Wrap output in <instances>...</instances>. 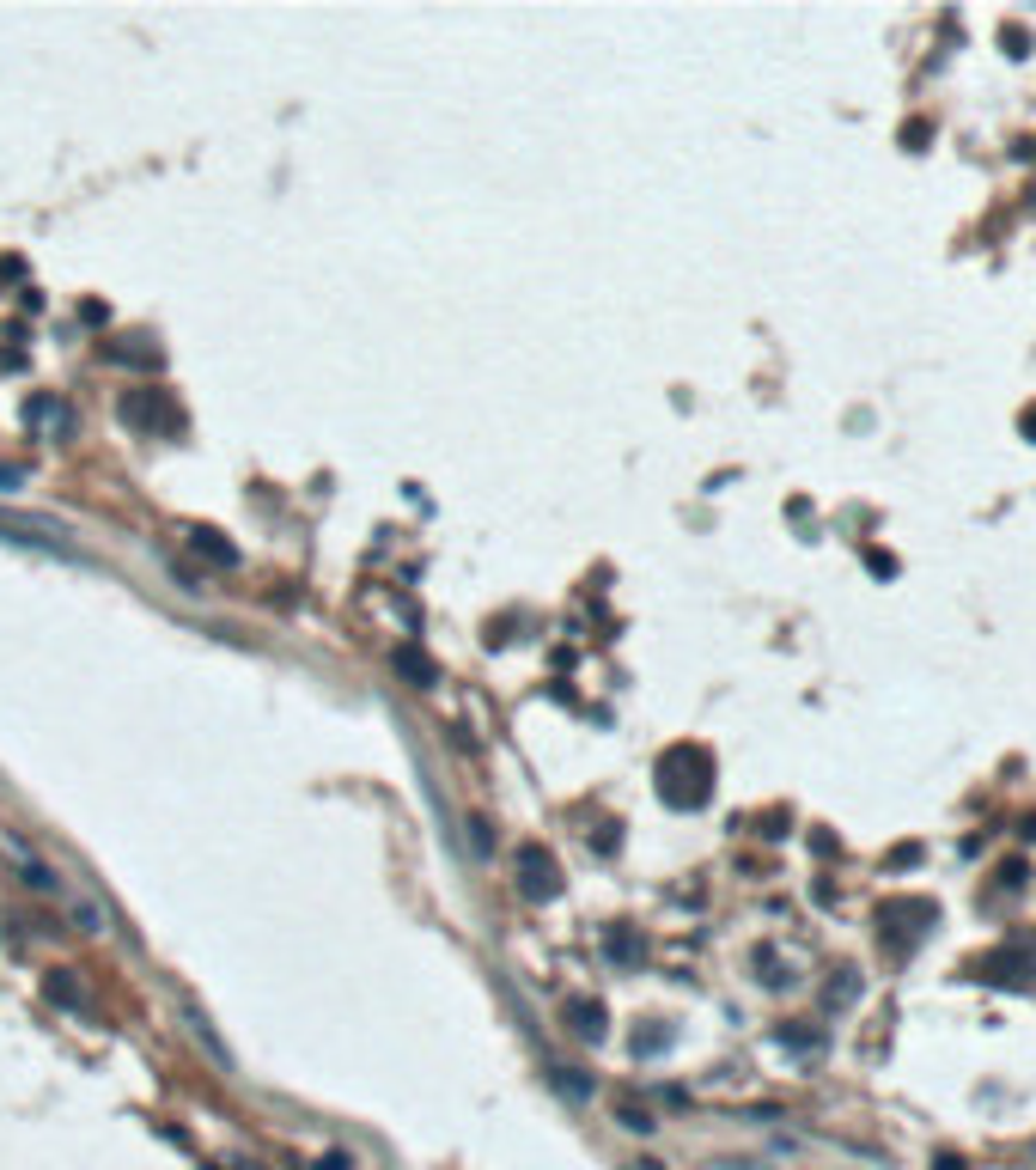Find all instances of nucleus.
<instances>
[{
    "label": "nucleus",
    "instance_id": "14",
    "mask_svg": "<svg viewBox=\"0 0 1036 1170\" xmlns=\"http://www.w3.org/2000/svg\"><path fill=\"white\" fill-rule=\"evenodd\" d=\"M622 1128H635V1134H646V1128H652V1116H646V1109H622Z\"/></svg>",
    "mask_w": 1036,
    "mask_h": 1170
},
{
    "label": "nucleus",
    "instance_id": "4",
    "mask_svg": "<svg viewBox=\"0 0 1036 1170\" xmlns=\"http://www.w3.org/2000/svg\"><path fill=\"white\" fill-rule=\"evenodd\" d=\"M519 890H525L531 902H555V896H561V866H555L543 848H519Z\"/></svg>",
    "mask_w": 1036,
    "mask_h": 1170
},
{
    "label": "nucleus",
    "instance_id": "5",
    "mask_svg": "<svg viewBox=\"0 0 1036 1170\" xmlns=\"http://www.w3.org/2000/svg\"><path fill=\"white\" fill-rule=\"evenodd\" d=\"M25 427L43 433V439H55V433H68V427H73V409L62 403V396L37 390V396H25Z\"/></svg>",
    "mask_w": 1036,
    "mask_h": 1170
},
{
    "label": "nucleus",
    "instance_id": "2",
    "mask_svg": "<svg viewBox=\"0 0 1036 1170\" xmlns=\"http://www.w3.org/2000/svg\"><path fill=\"white\" fill-rule=\"evenodd\" d=\"M0 536L31 543V549H49V555H62V561H79V549L68 543V531L49 525V519H31V512H0Z\"/></svg>",
    "mask_w": 1036,
    "mask_h": 1170
},
{
    "label": "nucleus",
    "instance_id": "11",
    "mask_svg": "<svg viewBox=\"0 0 1036 1170\" xmlns=\"http://www.w3.org/2000/svg\"><path fill=\"white\" fill-rule=\"evenodd\" d=\"M609 958H616V963H635V958H641V945H635L628 933H609Z\"/></svg>",
    "mask_w": 1036,
    "mask_h": 1170
},
{
    "label": "nucleus",
    "instance_id": "1",
    "mask_svg": "<svg viewBox=\"0 0 1036 1170\" xmlns=\"http://www.w3.org/2000/svg\"><path fill=\"white\" fill-rule=\"evenodd\" d=\"M708 793H714V756H708V750L677 744V750L659 756V799H665L671 811H701Z\"/></svg>",
    "mask_w": 1036,
    "mask_h": 1170
},
{
    "label": "nucleus",
    "instance_id": "3",
    "mask_svg": "<svg viewBox=\"0 0 1036 1170\" xmlns=\"http://www.w3.org/2000/svg\"><path fill=\"white\" fill-rule=\"evenodd\" d=\"M122 421L141 427V433H178L183 415L165 390H129V396H122Z\"/></svg>",
    "mask_w": 1036,
    "mask_h": 1170
},
{
    "label": "nucleus",
    "instance_id": "6",
    "mask_svg": "<svg viewBox=\"0 0 1036 1170\" xmlns=\"http://www.w3.org/2000/svg\"><path fill=\"white\" fill-rule=\"evenodd\" d=\"M396 671L409 676L415 689H433V683H439V671H433V659L421 646H396Z\"/></svg>",
    "mask_w": 1036,
    "mask_h": 1170
},
{
    "label": "nucleus",
    "instance_id": "15",
    "mask_svg": "<svg viewBox=\"0 0 1036 1170\" xmlns=\"http://www.w3.org/2000/svg\"><path fill=\"white\" fill-rule=\"evenodd\" d=\"M25 482V463H0V488H19Z\"/></svg>",
    "mask_w": 1036,
    "mask_h": 1170
},
{
    "label": "nucleus",
    "instance_id": "19",
    "mask_svg": "<svg viewBox=\"0 0 1036 1170\" xmlns=\"http://www.w3.org/2000/svg\"><path fill=\"white\" fill-rule=\"evenodd\" d=\"M939 1170H964V1158H939Z\"/></svg>",
    "mask_w": 1036,
    "mask_h": 1170
},
{
    "label": "nucleus",
    "instance_id": "18",
    "mask_svg": "<svg viewBox=\"0 0 1036 1170\" xmlns=\"http://www.w3.org/2000/svg\"><path fill=\"white\" fill-rule=\"evenodd\" d=\"M1018 433H1025V439H1036V403L1025 409V415H1018Z\"/></svg>",
    "mask_w": 1036,
    "mask_h": 1170
},
{
    "label": "nucleus",
    "instance_id": "7",
    "mask_svg": "<svg viewBox=\"0 0 1036 1170\" xmlns=\"http://www.w3.org/2000/svg\"><path fill=\"white\" fill-rule=\"evenodd\" d=\"M43 993H49L55 1006H68V1012H86V988L73 982V969H49V982H43Z\"/></svg>",
    "mask_w": 1036,
    "mask_h": 1170
},
{
    "label": "nucleus",
    "instance_id": "13",
    "mask_svg": "<svg viewBox=\"0 0 1036 1170\" xmlns=\"http://www.w3.org/2000/svg\"><path fill=\"white\" fill-rule=\"evenodd\" d=\"M781 1042H786V1049H818L823 1036H818V1030H781Z\"/></svg>",
    "mask_w": 1036,
    "mask_h": 1170
},
{
    "label": "nucleus",
    "instance_id": "12",
    "mask_svg": "<svg viewBox=\"0 0 1036 1170\" xmlns=\"http://www.w3.org/2000/svg\"><path fill=\"white\" fill-rule=\"evenodd\" d=\"M671 1042V1030H646V1036H635V1055H659Z\"/></svg>",
    "mask_w": 1036,
    "mask_h": 1170
},
{
    "label": "nucleus",
    "instance_id": "8",
    "mask_svg": "<svg viewBox=\"0 0 1036 1170\" xmlns=\"http://www.w3.org/2000/svg\"><path fill=\"white\" fill-rule=\"evenodd\" d=\"M189 549H195V555H208L214 568H238V549H232L220 531H189Z\"/></svg>",
    "mask_w": 1036,
    "mask_h": 1170
},
{
    "label": "nucleus",
    "instance_id": "9",
    "mask_svg": "<svg viewBox=\"0 0 1036 1170\" xmlns=\"http://www.w3.org/2000/svg\"><path fill=\"white\" fill-rule=\"evenodd\" d=\"M568 1018H573V1036H592V1042L604 1036V1006H598V1000H573Z\"/></svg>",
    "mask_w": 1036,
    "mask_h": 1170
},
{
    "label": "nucleus",
    "instance_id": "10",
    "mask_svg": "<svg viewBox=\"0 0 1036 1170\" xmlns=\"http://www.w3.org/2000/svg\"><path fill=\"white\" fill-rule=\"evenodd\" d=\"M555 1085H561L568 1098H592V1079H579L573 1066H555Z\"/></svg>",
    "mask_w": 1036,
    "mask_h": 1170
},
{
    "label": "nucleus",
    "instance_id": "16",
    "mask_svg": "<svg viewBox=\"0 0 1036 1170\" xmlns=\"http://www.w3.org/2000/svg\"><path fill=\"white\" fill-rule=\"evenodd\" d=\"M1000 43H1006V55H1031V49H1025V31H1000Z\"/></svg>",
    "mask_w": 1036,
    "mask_h": 1170
},
{
    "label": "nucleus",
    "instance_id": "17",
    "mask_svg": "<svg viewBox=\"0 0 1036 1170\" xmlns=\"http://www.w3.org/2000/svg\"><path fill=\"white\" fill-rule=\"evenodd\" d=\"M318 1170H354V1158H348V1152H329V1158H323Z\"/></svg>",
    "mask_w": 1036,
    "mask_h": 1170
}]
</instances>
